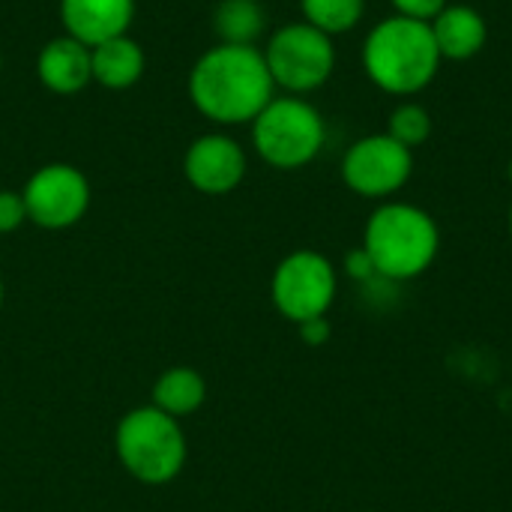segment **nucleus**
<instances>
[{
	"label": "nucleus",
	"mask_w": 512,
	"mask_h": 512,
	"mask_svg": "<svg viewBox=\"0 0 512 512\" xmlns=\"http://www.w3.org/2000/svg\"><path fill=\"white\" fill-rule=\"evenodd\" d=\"M507 177H510V183H512V159H510V165H507Z\"/></svg>",
	"instance_id": "24"
},
{
	"label": "nucleus",
	"mask_w": 512,
	"mask_h": 512,
	"mask_svg": "<svg viewBox=\"0 0 512 512\" xmlns=\"http://www.w3.org/2000/svg\"><path fill=\"white\" fill-rule=\"evenodd\" d=\"M27 222L45 231H66L90 210V180L69 162H48L36 168L21 189Z\"/></svg>",
	"instance_id": "8"
},
{
	"label": "nucleus",
	"mask_w": 512,
	"mask_h": 512,
	"mask_svg": "<svg viewBox=\"0 0 512 512\" xmlns=\"http://www.w3.org/2000/svg\"><path fill=\"white\" fill-rule=\"evenodd\" d=\"M303 21L324 30L327 36H339L354 30L366 15V0H300Z\"/></svg>",
	"instance_id": "17"
},
{
	"label": "nucleus",
	"mask_w": 512,
	"mask_h": 512,
	"mask_svg": "<svg viewBox=\"0 0 512 512\" xmlns=\"http://www.w3.org/2000/svg\"><path fill=\"white\" fill-rule=\"evenodd\" d=\"M267 30V12L258 0H219L213 9V33L225 45H258Z\"/></svg>",
	"instance_id": "16"
},
{
	"label": "nucleus",
	"mask_w": 512,
	"mask_h": 512,
	"mask_svg": "<svg viewBox=\"0 0 512 512\" xmlns=\"http://www.w3.org/2000/svg\"><path fill=\"white\" fill-rule=\"evenodd\" d=\"M3 294H6V291H3V279H0V306H3Z\"/></svg>",
	"instance_id": "23"
},
{
	"label": "nucleus",
	"mask_w": 512,
	"mask_h": 512,
	"mask_svg": "<svg viewBox=\"0 0 512 512\" xmlns=\"http://www.w3.org/2000/svg\"><path fill=\"white\" fill-rule=\"evenodd\" d=\"M63 33L87 48L129 33L135 21V0H60Z\"/></svg>",
	"instance_id": "11"
},
{
	"label": "nucleus",
	"mask_w": 512,
	"mask_h": 512,
	"mask_svg": "<svg viewBox=\"0 0 512 512\" xmlns=\"http://www.w3.org/2000/svg\"><path fill=\"white\" fill-rule=\"evenodd\" d=\"M261 54L267 60L276 90H285L288 96L315 93L336 72L333 36L306 21H288L276 27Z\"/></svg>",
	"instance_id": "6"
},
{
	"label": "nucleus",
	"mask_w": 512,
	"mask_h": 512,
	"mask_svg": "<svg viewBox=\"0 0 512 512\" xmlns=\"http://www.w3.org/2000/svg\"><path fill=\"white\" fill-rule=\"evenodd\" d=\"M390 138H396L399 144H405L408 150H417L429 141L432 135V114L426 105L420 102H399L390 117H387V129H384Z\"/></svg>",
	"instance_id": "18"
},
{
	"label": "nucleus",
	"mask_w": 512,
	"mask_h": 512,
	"mask_svg": "<svg viewBox=\"0 0 512 512\" xmlns=\"http://www.w3.org/2000/svg\"><path fill=\"white\" fill-rule=\"evenodd\" d=\"M360 60L366 78L390 96H414L426 90L444 63L429 21L405 15L381 18L366 33Z\"/></svg>",
	"instance_id": "2"
},
{
	"label": "nucleus",
	"mask_w": 512,
	"mask_h": 512,
	"mask_svg": "<svg viewBox=\"0 0 512 512\" xmlns=\"http://www.w3.org/2000/svg\"><path fill=\"white\" fill-rule=\"evenodd\" d=\"M345 273H348L354 282H369L372 276H378V273H375V264H372V258H369V252H366L363 246H357V249H351V252L345 255Z\"/></svg>",
	"instance_id": "21"
},
{
	"label": "nucleus",
	"mask_w": 512,
	"mask_h": 512,
	"mask_svg": "<svg viewBox=\"0 0 512 512\" xmlns=\"http://www.w3.org/2000/svg\"><path fill=\"white\" fill-rule=\"evenodd\" d=\"M0 69H3V54H0Z\"/></svg>",
	"instance_id": "26"
},
{
	"label": "nucleus",
	"mask_w": 512,
	"mask_h": 512,
	"mask_svg": "<svg viewBox=\"0 0 512 512\" xmlns=\"http://www.w3.org/2000/svg\"><path fill=\"white\" fill-rule=\"evenodd\" d=\"M339 291L336 267L327 255L315 249H297L285 255L270 282V297L285 321L303 324L312 318H327Z\"/></svg>",
	"instance_id": "7"
},
{
	"label": "nucleus",
	"mask_w": 512,
	"mask_h": 512,
	"mask_svg": "<svg viewBox=\"0 0 512 512\" xmlns=\"http://www.w3.org/2000/svg\"><path fill=\"white\" fill-rule=\"evenodd\" d=\"M147 69V57L144 48L129 36H114L96 48H90V72H93V84L105 87V90H129L141 81Z\"/></svg>",
	"instance_id": "14"
},
{
	"label": "nucleus",
	"mask_w": 512,
	"mask_h": 512,
	"mask_svg": "<svg viewBox=\"0 0 512 512\" xmlns=\"http://www.w3.org/2000/svg\"><path fill=\"white\" fill-rule=\"evenodd\" d=\"M249 171L246 147L228 132H204L183 153V177L201 195L234 192Z\"/></svg>",
	"instance_id": "10"
},
{
	"label": "nucleus",
	"mask_w": 512,
	"mask_h": 512,
	"mask_svg": "<svg viewBox=\"0 0 512 512\" xmlns=\"http://www.w3.org/2000/svg\"><path fill=\"white\" fill-rule=\"evenodd\" d=\"M510 234H512V207H510Z\"/></svg>",
	"instance_id": "25"
},
{
	"label": "nucleus",
	"mask_w": 512,
	"mask_h": 512,
	"mask_svg": "<svg viewBox=\"0 0 512 512\" xmlns=\"http://www.w3.org/2000/svg\"><path fill=\"white\" fill-rule=\"evenodd\" d=\"M189 102L216 126H249L276 96L258 45H213L189 69Z\"/></svg>",
	"instance_id": "1"
},
{
	"label": "nucleus",
	"mask_w": 512,
	"mask_h": 512,
	"mask_svg": "<svg viewBox=\"0 0 512 512\" xmlns=\"http://www.w3.org/2000/svg\"><path fill=\"white\" fill-rule=\"evenodd\" d=\"M114 450L123 471L144 486H168L180 477L189 456L180 420L162 414L153 405L132 408L126 417H120Z\"/></svg>",
	"instance_id": "4"
},
{
	"label": "nucleus",
	"mask_w": 512,
	"mask_h": 512,
	"mask_svg": "<svg viewBox=\"0 0 512 512\" xmlns=\"http://www.w3.org/2000/svg\"><path fill=\"white\" fill-rule=\"evenodd\" d=\"M300 327V339L306 342V345H312V348H318V345H327V339H330V321L327 318H312V321H303V324H297Z\"/></svg>",
	"instance_id": "22"
},
{
	"label": "nucleus",
	"mask_w": 512,
	"mask_h": 512,
	"mask_svg": "<svg viewBox=\"0 0 512 512\" xmlns=\"http://www.w3.org/2000/svg\"><path fill=\"white\" fill-rule=\"evenodd\" d=\"M414 174V150L387 132L357 138L342 156V180L360 198H393Z\"/></svg>",
	"instance_id": "9"
},
{
	"label": "nucleus",
	"mask_w": 512,
	"mask_h": 512,
	"mask_svg": "<svg viewBox=\"0 0 512 512\" xmlns=\"http://www.w3.org/2000/svg\"><path fill=\"white\" fill-rule=\"evenodd\" d=\"M450 0H390L396 15L414 18V21H432Z\"/></svg>",
	"instance_id": "20"
},
{
	"label": "nucleus",
	"mask_w": 512,
	"mask_h": 512,
	"mask_svg": "<svg viewBox=\"0 0 512 512\" xmlns=\"http://www.w3.org/2000/svg\"><path fill=\"white\" fill-rule=\"evenodd\" d=\"M249 126L255 153L276 171L312 165L327 141V123L306 96H273Z\"/></svg>",
	"instance_id": "5"
},
{
	"label": "nucleus",
	"mask_w": 512,
	"mask_h": 512,
	"mask_svg": "<svg viewBox=\"0 0 512 512\" xmlns=\"http://www.w3.org/2000/svg\"><path fill=\"white\" fill-rule=\"evenodd\" d=\"M432 36L444 60H471L489 42V24L483 12L465 3H447L432 21Z\"/></svg>",
	"instance_id": "13"
},
{
	"label": "nucleus",
	"mask_w": 512,
	"mask_h": 512,
	"mask_svg": "<svg viewBox=\"0 0 512 512\" xmlns=\"http://www.w3.org/2000/svg\"><path fill=\"white\" fill-rule=\"evenodd\" d=\"M204 399H207L204 375L192 366H171L156 378L150 405L174 420H183V417H192L195 411H201Z\"/></svg>",
	"instance_id": "15"
},
{
	"label": "nucleus",
	"mask_w": 512,
	"mask_h": 512,
	"mask_svg": "<svg viewBox=\"0 0 512 512\" xmlns=\"http://www.w3.org/2000/svg\"><path fill=\"white\" fill-rule=\"evenodd\" d=\"M27 222V207L21 192L0 189V234H15Z\"/></svg>",
	"instance_id": "19"
},
{
	"label": "nucleus",
	"mask_w": 512,
	"mask_h": 512,
	"mask_svg": "<svg viewBox=\"0 0 512 512\" xmlns=\"http://www.w3.org/2000/svg\"><path fill=\"white\" fill-rule=\"evenodd\" d=\"M36 78L48 93L78 96L81 90L93 84L90 48L66 33L48 39L36 54Z\"/></svg>",
	"instance_id": "12"
},
{
	"label": "nucleus",
	"mask_w": 512,
	"mask_h": 512,
	"mask_svg": "<svg viewBox=\"0 0 512 512\" xmlns=\"http://www.w3.org/2000/svg\"><path fill=\"white\" fill-rule=\"evenodd\" d=\"M363 249L369 252L378 276L408 282L435 264L441 249V228L423 207L408 201H387L369 216L363 228Z\"/></svg>",
	"instance_id": "3"
}]
</instances>
